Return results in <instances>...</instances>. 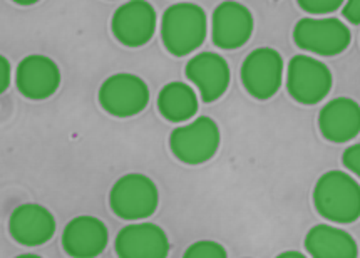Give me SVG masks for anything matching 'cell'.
I'll list each match as a JSON object with an SVG mask.
<instances>
[{"instance_id":"1","label":"cell","mask_w":360,"mask_h":258,"mask_svg":"<svg viewBox=\"0 0 360 258\" xmlns=\"http://www.w3.org/2000/svg\"><path fill=\"white\" fill-rule=\"evenodd\" d=\"M314 207L327 221L354 223L360 218V185L349 173L332 169L317 179Z\"/></svg>"},{"instance_id":"2","label":"cell","mask_w":360,"mask_h":258,"mask_svg":"<svg viewBox=\"0 0 360 258\" xmlns=\"http://www.w3.org/2000/svg\"><path fill=\"white\" fill-rule=\"evenodd\" d=\"M208 32V17L196 4H173L161 17V42L174 58L200 49Z\"/></svg>"},{"instance_id":"3","label":"cell","mask_w":360,"mask_h":258,"mask_svg":"<svg viewBox=\"0 0 360 258\" xmlns=\"http://www.w3.org/2000/svg\"><path fill=\"white\" fill-rule=\"evenodd\" d=\"M109 207L121 220L143 221L155 215L160 207V190L146 174H124L109 191Z\"/></svg>"},{"instance_id":"4","label":"cell","mask_w":360,"mask_h":258,"mask_svg":"<svg viewBox=\"0 0 360 258\" xmlns=\"http://www.w3.org/2000/svg\"><path fill=\"white\" fill-rule=\"evenodd\" d=\"M221 134L217 121L200 116L191 122L178 126L169 134V150L183 165H205L218 153Z\"/></svg>"},{"instance_id":"5","label":"cell","mask_w":360,"mask_h":258,"mask_svg":"<svg viewBox=\"0 0 360 258\" xmlns=\"http://www.w3.org/2000/svg\"><path fill=\"white\" fill-rule=\"evenodd\" d=\"M151 93L143 77L131 72H117L103 81L98 101L103 111L114 117H133L148 108Z\"/></svg>"},{"instance_id":"6","label":"cell","mask_w":360,"mask_h":258,"mask_svg":"<svg viewBox=\"0 0 360 258\" xmlns=\"http://www.w3.org/2000/svg\"><path fill=\"white\" fill-rule=\"evenodd\" d=\"M350 30L335 17H304L293 29V41L302 51L320 58L342 54L350 44Z\"/></svg>"},{"instance_id":"7","label":"cell","mask_w":360,"mask_h":258,"mask_svg":"<svg viewBox=\"0 0 360 258\" xmlns=\"http://www.w3.org/2000/svg\"><path fill=\"white\" fill-rule=\"evenodd\" d=\"M283 58L271 47H258L250 52L241 64V84L258 101H266L280 91L283 82Z\"/></svg>"},{"instance_id":"8","label":"cell","mask_w":360,"mask_h":258,"mask_svg":"<svg viewBox=\"0 0 360 258\" xmlns=\"http://www.w3.org/2000/svg\"><path fill=\"white\" fill-rule=\"evenodd\" d=\"M287 89L293 101L314 106L332 89V72L320 59L300 54L288 63Z\"/></svg>"},{"instance_id":"9","label":"cell","mask_w":360,"mask_h":258,"mask_svg":"<svg viewBox=\"0 0 360 258\" xmlns=\"http://www.w3.org/2000/svg\"><path fill=\"white\" fill-rule=\"evenodd\" d=\"M158 15L155 7L144 0L126 2L116 8L111 20L112 36L121 46L143 47L155 37Z\"/></svg>"},{"instance_id":"10","label":"cell","mask_w":360,"mask_h":258,"mask_svg":"<svg viewBox=\"0 0 360 258\" xmlns=\"http://www.w3.org/2000/svg\"><path fill=\"white\" fill-rule=\"evenodd\" d=\"M169 248L166 231L149 221L126 225L114 240L117 258H168Z\"/></svg>"},{"instance_id":"11","label":"cell","mask_w":360,"mask_h":258,"mask_svg":"<svg viewBox=\"0 0 360 258\" xmlns=\"http://www.w3.org/2000/svg\"><path fill=\"white\" fill-rule=\"evenodd\" d=\"M63 74L52 58L32 54L24 58L15 69V86L25 99L44 101L57 93Z\"/></svg>"},{"instance_id":"12","label":"cell","mask_w":360,"mask_h":258,"mask_svg":"<svg viewBox=\"0 0 360 258\" xmlns=\"http://www.w3.org/2000/svg\"><path fill=\"white\" fill-rule=\"evenodd\" d=\"M255 20L248 7L238 2H223L214 8L212 19V41L219 49L235 51L253 36Z\"/></svg>"},{"instance_id":"13","label":"cell","mask_w":360,"mask_h":258,"mask_svg":"<svg viewBox=\"0 0 360 258\" xmlns=\"http://www.w3.org/2000/svg\"><path fill=\"white\" fill-rule=\"evenodd\" d=\"M186 79L195 84L203 103H214L226 93L231 71L226 59L214 52H200L184 67Z\"/></svg>"},{"instance_id":"14","label":"cell","mask_w":360,"mask_h":258,"mask_svg":"<svg viewBox=\"0 0 360 258\" xmlns=\"http://www.w3.org/2000/svg\"><path fill=\"white\" fill-rule=\"evenodd\" d=\"M56 217L39 203L19 205L8 218V233L22 247H41L56 235Z\"/></svg>"},{"instance_id":"15","label":"cell","mask_w":360,"mask_h":258,"mask_svg":"<svg viewBox=\"0 0 360 258\" xmlns=\"http://www.w3.org/2000/svg\"><path fill=\"white\" fill-rule=\"evenodd\" d=\"M60 243L68 257L96 258L106 250L109 230L106 223L98 217H76L64 226Z\"/></svg>"},{"instance_id":"16","label":"cell","mask_w":360,"mask_h":258,"mask_svg":"<svg viewBox=\"0 0 360 258\" xmlns=\"http://www.w3.org/2000/svg\"><path fill=\"white\" fill-rule=\"evenodd\" d=\"M319 129L330 143H347L360 133V106L354 99L335 98L322 108Z\"/></svg>"},{"instance_id":"17","label":"cell","mask_w":360,"mask_h":258,"mask_svg":"<svg viewBox=\"0 0 360 258\" xmlns=\"http://www.w3.org/2000/svg\"><path fill=\"white\" fill-rule=\"evenodd\" d=\"M305 250L310 258H357V242L349 231L333 225H315L305 237Z\"/></svg>"},{"instance_id":"18","label":"cell","mask_w":360,"mask_h":258,"mask_svg":"<svg viewBox=\"0 0 360 258\" xmlns=\"http://www.w3.org/2000/svg\"><path fill=\"white\" fill-rule=\"evenodd\" d=\"M158 111L166 121L181 124L196 116L200 108L198 93L186 82H168L158 94Z\"/></svg>"},{"instance_id":"19","label":"cell","mask_w":360,"mask_h":258,"mask_svg":"<svg viewBox=\"0 0 360 258\" xmlns=\"http://www.w3.org/2000/svg\"><path fill=\"white\" fill-rule=\"evenodd\" d=\"M183 258H228V252L221 243L213 240H200L184 250Z\"/></svg>"},{"instance_id":"20","label":"cell","mask_w":360,"mask_h":258,"mask_svg":"<svg viewBox=\"0 0 360 258\" xmlns=\"http://www.w3.org/2000/svg\"><path fill=\"white\" fill-rule=\"evenodd\" d=\"M298 7L307 14L311 15H325L335 12L337 8L342 7V2L339 0H300Z\"/></svg>"},{"instance_id":"21","label":"cell","mask_w":360,"mask_h":258,"mask_svg":"<svg viewBox=\"0 0 360 258\" xmlns=\"http://www.w3.org/2000/svg\"><path fill=\"white\" fill-rule=\"evenodd\" d=\"M342 163H344V166L350 173H354L355 176L360 178V143L347 148L344 155H342Z\"/></svg>"},{"instance_id":"22","label":"cell","mask_w":360,"mask_h":258,"mask_svg":"<svg viewBox=\"0 0 360 258\" xmlns=\"http://www.w3.org/2000/svg\"><path fill=\"white\" fill-rule=\"evenodd\" d=\"M12 84V64L8 63L6 56L0 58V93H6V91Z\"/></svg>"},{"instance_id":"23","label":"cell","mask_w":360,"mask_h":258,"mask_svg":"<svg viewBox=\"0 0 360 258\" xmlns=\"http://www.w3.org/2000/svg\"><path fill=\"white\" fill-rule=\"evenodd\" d=\"M344 15L352 24H360V2H347L344 7Z\"/></svg>"},{"instance_id":"24","label":"cell","mask_w":360,"mask_h":258,"mask_svg":"<svg viewBox=\"0 0 360 258\" xmlns=\"http://www.w3.org/2000/svg\"><path fill=\"white\" fill-rule=\"evenodd\" d=\"M275 258H307V255H304V253L297 252V250H287V252L280 253V255H276Z\"/></svg>"},{"instance_id":"25","label":"cell","mask_w":360,"mask_h":258,"mask_svg":"<svg viewBox=\"0 0 360 258\" xmlns=\"http://www.w3.org/2000/svg\"><path fill=\"white\" fill-rule=\"evenodd\" d=\"M15 258H42V257L36 255V253H24V255H17Z\"/></svg>"},{"instance_id":"26","label":"cell","mask_w":360,"mask_h":258,"mask_svg":"<svg viewBox=\"0 0 360 258\" xmlns=\"http://www.w3.org/2000/svg\"><path fill=\"white\" fill-rule=\"evenodd\" d=\"M15 4H19V6H32V4L36 2H15Z\"/></svg>"},{"instance_id":"27","label":"cell","mask_w":360,"mask_h":258,"mask_svg":"<svg viewBox=\"0 0 360 258\" xmlns=\"http://www.w3.org/2000/svg\"><path fill=\"white\" fill-rule=\"evenodd\" d=\"M247 258H248V257H247Z\"/></svg>"}]
</instances>
